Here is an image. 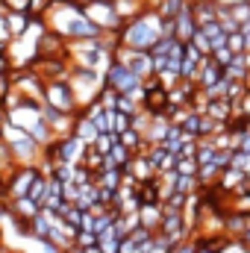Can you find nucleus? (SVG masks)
<instances>
[{"mask_svg": "<svg viewBox=\"0 0 250 253\" xmlns=\"http://www.w3.org/2000/svg\"><path fill=\"white\" fill-rule=\"evenodd\" d=\"M162 36V15L153 9V6H144L138 15L126 18L124 27L118 30V39L126 47H135V50H150Z\"/></svg>", "mask_w": 250, "mask_h": 253, "instance_id": "obj_1", "label": "nucleus"}, {"mask_svg": "<svg viewBox=\"0 0 250 253\" xmlns=\"http://www.w3.org/2000/svg\"><path fill=\"white\" fill-rule=\"evenodd\" d=\"M0 138L6 141L9 156H12L15 165H39L42 156H44V147H42L24 126L12 124V121H3V124H0Z\"/></svg>", "mask_w": 250, "mask_h": 253, "instance_id": "obj_2", "label": "nucleus"}, {"mask_svg": "<svg viewBox=\"0 0 250 253\" xmlns=\"http://www.w3.org/2000/svg\"><path fill=\"white\" fill-rule=\"evenodd\" d=\"M68 80H71V88H74V94H77V103H80V109L91 106V103L100 97V91L106 88V83H103V74H100V71L80 68V65H71V74H68Z\"/></svg>", "mask_w": 250, "mask_h": 253, "instance_id": "obj_3", "label": "nucleus"}, {"mask_svg": "<svg viewBox=\"0 0 250 253\" xmlns=\"http://www.w3.org/2000/svg\"><path fill=\"white\" fill-rule=\"evenodd\" d=\"M103 83H106L109 88H115L118 94H135V91L144 85V80H141L126 62H121V59H112V62H109V68L103 71Z\"/></svg>", "mask_w": 250, "mask_h": 253, "instance_id": "obj_4", "label": "nucleus"}, {"mask_svg": "<svg viewBox=\"0 0 250 253\" xmlns=\"http://www.w3.org/2000/svg\"><path fill=\"white\" fill-rule=\"evenodd\" d=\"M44 103H50V106H56L62 112H71V115H80L83 112L68 77H53V80L44 83Z\"/></svg>", "mask_w": 250, "mask_h": 253, "instance_id": "obj_5", "label": "nucleus"}, {"mask_svg": "<svg viewBox=\"0 0 250 253\" xmlns=\"http://www.w3.org/2000/svg\"><path fill=\"white\" fill-rule=\"evenodd\" d=\"M85 12H88V18H91L97 27H103L106 33L124 27V15L118 12L115 0H85Z\"/></svg>", "mask_w": 250, "mask_h": 253, "instance_id": "obj_6", "label": "nucleus"}, {"mask_svg": "<svg viewBox=\"0 0 250 253\" xmlns=\"http://www.w3.org/2000/svg\"><path fill=\"white\" fill-rule=\"evenodd\" d=\"M218 80H224V68L215 62L212 56H203V59H200V68H197V80H194V85H197L200 91H206V88H212Z\"/></svg>", "mask_w": 250, "mask_h": 253, "instance_id": "obj_7", "label": "nucleus"}, {"mask_svg": "<svg viewBox=\"0 0 250 253\" xmlns=\"http://www.w3.org/2000/svg\"><path fill=\"white\" fill-rule=\"evenodd\" d=\"M174 30H177L180 42H191V36L197 33V18H194V9H191V0L174 15Z\"/></svg>", "mask_w": 250, "mask_h": 253, "instance_id": "obj_8", "label": "nucleus"}, {"mask_svg": "<svg viewBox=\"0 0 250 253\" xmlns=\"http://www.w3.org/2000/svg\"><path fill=\"white\" fill-rule=\"evenodd\" d=\"M124 171L135 177V183H150V180H156V168L150 165L147 153H132V159L126 162Z\"/></svg>", "mask_w": 250, "mask_h": 253, "instance_id": "obj_9", "label": "nucleus"}, {"mask_svg": "<svg viewBox=\"0 0 250 253\" xmlns=\"http://www.w3.org/2000/svg\"><path fill=\"white\" fill-rule=\"evenodd\" d=\"M138 218L144 227H150L153 233L162 227V218H165V209H162V200H141L138 206Z\"/></svg>", "mask_w": 250, "mask_h": 253, "instance_id": "obj_10", "label": "nucleus"}, {"mask_svg": "<svg viewBox=\"0 0 250 253\" xmlns=\"http://www.w3.org/2000/svg\"><path fill=\"white\" fill-rule=\"evenodd\" d=\"M74 135H80V138H83V141L91 147V144L97 141L100 129H97V124H94V121H91L85 112H80V115H77V121H74Z\"/></svg>", "mask_w": 250, "mask_h": 253, "instance_id": "obj_11", "label": "nucleus"}, {"mask_svg": "<svg viewBox=\"0 0 250 253\" xmlns=\"http://www.w3.org/2000/svg\"><path fill=\"white\" fill-rule=\"evenodd\" d=\"M97 245H100V251H103V253H121V236L109 227L106 233H100V236H97Z\"/></svg>", "mask_w": 250, "mask_h": 253, "instance_id": "obj_12", "label": "nucleus"}, {"mask_svg": "<svg viewBox=\"0 0 250 253\" xmlns=\"http://www.w3.org/2000/svg\"><path fill=\"white\" fill-rule=\"evenodd\" d=\"M44 194H47V174L39 171V177L33 180V186H30V191H27V197H33L39 206H44Z\"/></svg>", "mask_w": 250, "mask_h": 253, "instance_id": "obj_13", "label": "nucleus"}, {"mask_svg": "<svg viewBox=\"0 0 250 253\" xmlns=\"http://www.w3.org/2000/svg\"><path fill=\"white\" fill-rule=\"evenodd\" d=\"M177 42H180V39H177L174 33H162V36H159V42L150 47V53H153V56H168V53H171V47H174Z\"/></svg>", "mask_w": 250, "mask_h": 253, "instance_id": "obj_14", "label": "nucleus"}, {"mask_svg": "<svg viewBox=\"0 0 250 253\" xmlns=\"http://www.w3.org/2000/svg\"><path fill=\"white\" fill-rule=\"evenodd\" d=\"M218 21H221V27H224L227 33H239V30H242V24L236 21V15H233L230 6H224V3L218 6Z\"/></svg>", "mask_w": 250, "mask_h": 253, "instance_id": "obj_15", "label": "nucleus"}, {"mask_svg": "<svg viewBox=\"0 0 250 253\" xmlns=\"http://www.w3.org/2000/svg\"><path fill=\"white\" fill-rule=\"evenodd\" d=\"M115 109H118V112H124V115H129V118H132V115H135V112L141 109V103H138V100H135L132 94H118V106H115Z\"/></svg>", "mask_w": 250, "mask_h": 253, "instance_id": "obj_16", "label": "nucleus"}, {"mask_svg": "<svg viewBox=\"0 0 250 253\" xmlns=\"http://www.w3.org/2000/svg\"><path fill=\"white\" fill-rule=\"evenodd\" d=\"M109 156H112V159H115V162H118L121 168H126V162L132 159V150H129L126 144H121V138H118V141H115V147L109 150Z\"/></svg>", "mask_w": 250, "mask_h": 253, "instance_id": "obj_17", "label": "nucleus"}, {"mask_svg": "<svg viewBox=\"0 0 250 253\" xmlns=\"http://www.w3.org/2000/svg\"><path fill=\"white\" fill-rule=\"evenodd\" d=\"M209 56H212V59H215V62L221 65V68H227V65L233 62V59H236V50H233V47H230V44H224V47H215V50H212V53H209Z\"/></svg>", "mask_w": 250, "mask_h": 253, "instance_id": "obj_18", "label": "nucleus"}, {"mask_svg": "<svg viewBox=\"0 0 250 253\" xmlns=\"http://www.w3.org/2000/svg\"><path fill=\"white\" fill-rule=\"evenodd\" d=\"M115 141H118V132H100L97 135V141L91 144L94 150H100V153H109L112 147H115Z\"/></svg>", "mask_w": 250, "mask_h": 253, "instance_id": "obj_19", "label": "nucleus"}, {"mask_svg": "<svg viewBox=\"0 0 250 253\" xmlns=\"http://www.w3.org/2000/svg\"><path fill=\"white\" fill-rule=\"evenodd\" d=\"M197 168H200V162H197V156H177V174H197Z\"/></svg>", "mask_w": 250, "mask_h": 253, "instance_id": "obj_20", "label": "nucleus"}, {"mask_svg": "<svg viewBox=\"0 0 250 253\" xmlns=\"http://www.w3.org/2000/svg\"><path fill=\"white\" fill-rule=\"evenodd\" d=\"M227 6H230V12L236 15L239 24L250 21V0H236V3H227Z\"/></svg>", "mask_w": 250, "mask_h": 253, "instance_id": "obj_21", "label": "nucleus"}, {"mask_svg": "<svg viewBox=\"0 0 250 253\" xmlns=\"http://www.w3.org/2000/svg\"><path fill=\"white\" fill-rule=\"evenodd\" d=\"M191 44H194V47H197L203 56H209V53H212V42H209V36H206L200 27H197V33L191 36Z\"/></svg>", "mask_w": 250, "mask_h": 253, "instance_id": "obj_22", "label": "nucleus"}, {"mask_svg": "<svg viewBox=\"0 0 250 253\" xmlns=\"http://www.w3.org/2000/svg\"><path fill=\"white\" fill-rule=\"evenodd\" d=\"M156 77H159V83H162V88H174V85H177V83L183 80V77H180L177 71H171V68H165V71H159Z\"/></svg>", "mask_w": 250, "mask_h": 253, "instance_id": "obj_23", "label": "nucleus"}, {"mask_svg": "<svg viewBox=\"0 0 250 253\" xmlns=\"http://www.w3.org/2000/svg\"><path fill=\"white\" fill-rule=\"evenodd\" d=\"M97 100H100V106H106V109H115V106H118V91L106 85V88L100 91V97H97Z\"/></svg>", "mask_w": 250, "mask_h": 253, "instance_id": "obj_24", "label": "nucleus"}, {"mask_svg": "<svg viewBox=\"0 0 250 253\" xmlns=\"http://www.w3.org/2000/svg\"><path fill=\"white\" fill-rule=\"evenodd\" d=\"M77 245L80 248H94L97 245V233L94 230H77Z\"/></svg>", "mask_w": 250, "mask_h": 253, "instance_id": "obj_25", "label": "nucleus"}, {"mask_svg": "<svg viewBox=\"0 0 250 253\" xmlns=\"http://www.w3.org/2000/svg\"><path fill=\"white\" fill-rule=\"evenodd\" d=\"M227 44H230L236 53H245V50H248V42H245L242 30H239V33H230V36H227Z\"/></svg>", "mask_w": 250, "mask_h": 253, "instance_id": "obj_26", "label": "nucleus"}, {"mask_svg": "<svg viewBox=\"0 0 250 253\" xmlns=\"http://www.w3.org/2000/svg\"><path fill=\"white\" fill-rule=\"evenodd\" d=\"M124 129H129V115H124V112H118L115 109V118H112V132H124Z\"/></svg>", "mask_w": 250, "mask_h": 253, "instance_id": "obj_27", "label": "nucleus"}, {"mask_svg": "<svg viewBox=\"0 0 250 253\" xmlns=\"http://www.w3.org/2000/svg\"><path fill=\"white\" fill-rule=\"evenodd\" d=\"M9 9H24V12H33V0H3Z\"/></svg>", "mask_w": 250, "mask_h": 253, "instance_id": "obj_28", "label": "nucleus"}, {"mask_svg": "<svg viewBox=\"0 0 250 253\" xmlns=\"http://www.w3.org/2000/svg\"><path fill=\"white\" fill-rule=\"evenodd\" d=\"M242 242L250 245V215H248V227H245V233H242Z\"/></svg>", "mask_w": 250, "mask_h": 253, "instance_id": "obj_29", "label": "nucleus"}, {"mask_svg": "<svg viewBox=\"0 0 250 253\" xmlns=\"http://www.w3.org/2000/svg\"><path fill=\"white\" fill-rule=\"evenodd\" d=\"M62 253H85V248H80V245H71L68 251H62Z\"/></svg>", "mask_w": 250, "mask_h": 253, "instance_id": "obj_30", "label": "nucleus"}, {"mask_svg": "<svg viewBox=\"0 0 250 253\" xmlns=\"http://www.w3.org/2000/svg\"><path fill=\"white\" fill-rule=\"evenodd\" d=\"M0 253H12V251H6V248H0Z\"/></svg>", "mask_w": 250, "mask_h": 253, "instance_id": "obj_31", "label": "nucleus"}]
</instances>
